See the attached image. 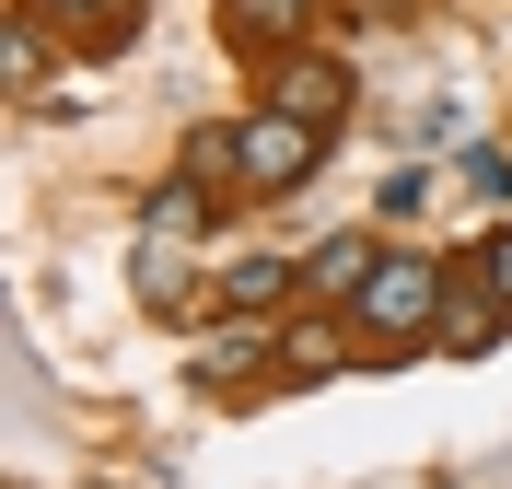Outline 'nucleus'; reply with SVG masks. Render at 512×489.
<instances>
[{
	"mask_svg": "<svg viewBox=\"0 0 512 489\" xmlns=\"http://www.w3.org/2000/svg\"><path fill=\"white\" fill-rule=\"evenodd\" d=\"M210 233V187H152L140 198V233H128V292L152 303V315H175L187 303V245Z\"/></svg>",
	"mask_w": 512,
	"mask_h": 489,
	"instance_id": "nucleus-1",
	"label": "nucleus"
},
{
	"mask_svg": "<svg viewBox=\"0 0 512 489\" xmlns=\"http://www.w3.org/2000/svg\"><path fill=\"white\" fill-rule=\"evenodd\" d=\"M443 303H454L443 257H419V245H384V268L361 280V303H350V338H443Z\"/></svg>",
	"mask_w": 512,
	"mask_h": 489,
	"instance_id": "nucleus-2",
	"label": "nucleus"
},
{
	"mask_svg": "<svg viewBox=\"0 0 512 489\" xmlns=\"http://www.w3.org/2000/svg\"><path fill=\"white\" fill-rule=\"evenodd\" d=\"M315 140L326 129L280 117V105H245V117H233V187H245V198H291L303 175H315Z\"/></svg>",
	"mask_w": 512,
	"mask_h": 489,
	"instance_id": "nucleus-3",
	"label": "nucleus"
},
{
	"mask_svg": "<svg viewBox=\"0 0 512 489\" xmlns=\"http://www.w3.org/2000/svg\"><path fill=\"white\" fill-rule=\"evenodd\" d=\"M350 59H315V47H291V59H268V82H256V105H280V117H303V129H338L350 117Z\"/></svg>",
	"mask_w": 512,
	"mask_h": 489,
	"instance_id": "nucleus-4",
	"label": "nucleus"
},
{
	"mask_svg": "<svg viewBox=\"0 0 512 489\" xmlns=\"http://www.w3.org/2000/svg\"><path fill=\"white\" fill-rule=\"evenodd\" d=\"M198 385H245V373H280V315H222L210 338L187 350Z\"/></svg>",
	"mask_w": 512,
	"mask_h": 489,
	"instance_id": "nucleus-5",
	"label": "nucleus"
},
{
	"mask_svg": "<svg viewBox=\"0 0 512 489\" xmlns=\"http://www.w3.org/2000/svg\"><path fill=\"white\" fill-rule=\"evenodd\" d=\"M303 24H315V0H222V35H233V59H291L303 47Z\"/></svg>",
	"mask_w": 512,
	"mask_h": 489,
	"instance_id": "nucleus-6",
	"label": "nucleus"
},
{
	"mask_svg": "<svg viewBox=\"0 0 512 489\" xmlns=\"http://www.w3.org/2000/svg\"><path fill=\"white\" fill-rule=\"evenodd\" d=\"M326 373H350V326H338V315H291L268 385H326Z\"/></svg>",
	"mask_w": 512,
	"mask_h": 489,
	"instance_id": "nucleus-7",
	"label": "nucleus"
},
{
	"mask_svg": "<svg viewBox=\"0 0 512 489\" xmlns=\"http://www.w3.org/2000/svg\"><path fill=\"white\" fill-rule=\"evenodd\" d=\"M373 268H384V245H373V233H326L315 257H303V292H315V303H338V315H350V303H361V280H373Z\"/></svg>",
	"mask_w": 512,
	"mask_h": 489,
	"instance_id": "nucleus-8",
	"label": "nucleus"
},
{
	"mask_svg": "<svg viewBox=\"0 0 512 489\" xmlns=\"http://www.w3.org/2000/svg\"><path fill=\"white\" fill-rule=\"evenodd\" d=\"M291 292H303V257H280V245H268V257H233V268H222V303H233V315H280Z\"/></svg>",
	"mask_w": 512,
	"mask_h": 489,
	"instance_id": "nucleus-9",
	"label": "nucleus"
},
{
	"mask_svg": "<svg viewBox=\"0 0 512 489\" xmlns=\"http://www.w3.org/2000/svg\"><path fill=\"white\" fill-rule=\"evenodd\" d=\"M501 326H512V303H489L478 280H466V292L443 303V350H454V361H478V350H501Z\"/></svg>",
	"mask_w": 512,
	"mask_h": 489,
	"instance_id": "nucleus-10",
	"label": "nucleus"
},
{
	"mask_svg": "<svg viewBox=\"0 0 512 489\" xmlns=\"http://www.w3.org/2000/svg\"><path fill=\"white\" fill-rule=\"evenodd\" d=\"M24 12H35L47 35H117L128 12H140V0H24Z\"/></svg>",
	"mask_w": 512,
	"mask_h": 489,
	"instance_id": "nucleus-11",
	"label": "nucleus"
},
{
	"mask_svg": "<svg viewBox=\"0 0 512 489\" xmlns=\"http://www.w3.org/2000/svg\"><path fill=\"white\" fill-rule=\"evenodd\" d=\"M466 280H478L489 303H512V222H489V233H478V257H466Z\"/></svg>",
	"mask_w": 512,
	"mask_h": 489,
	"instance_id": "nucleus-12",
	"label": "nucleus"
},
{
	"mask_svg": "<svg viewBox=\"0 0 512 489\" xmlns=\"http://www.w3.org/2000/svg\"><path fill=\"white\" fill-rule=\"evenodd\" d=\"M187 187H233V129H198L187 140Z\"/></svg>",
	"mask_w": 512,
	"mask_h": 489,
	"instance_id": "nucleus-13",
	"label": "nucleus"
},
{
	"mask_svg": "<svg viewBox=\"0 0 512 489\" xmlns=\"http://www.w3.org/2000/svg\"><path fill=\"white\" fill-rule=\"evenodd\" d=\"M466 187H478V198H512V152H466Z\"/></svg>",
	"mask_w": 512,
	"mask_h": 489,
	"instance_id": "nucleus-14",
	"label": "nucleus"
},
{
	"mask_svg": "<svg viewBox=\"0 0 512 489\" xmlns=\"http://www.w3.org/2000/svg\"><path fill=\"white\" fill-rule=\"evenodd\" d=\"M361 12H384V0H361Z\"/></svg>",
	"mask_w": 512,
	"mask_h": 489,
	"instance_id": "nucleus-15",
	"label": "nucleus"
}]
</instances>
